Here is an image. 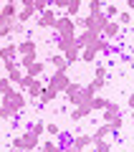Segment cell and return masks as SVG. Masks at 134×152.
I'll return each mask as SVG.
<instances>
[{
    "label": "cell",
    "instance_id": "6da1fadb",
    "mask_svg": "<svg viewBox=\"0 0 134 152\" xmlns=\"http://www.w3.org/2000/svg\"><path fill=\"white\" fill-rule=\"evenodd\" d=\"M3 104H5L13 114H18V112H23V109H25L28 102H25V94H20V91H15L13 86H8V91L3 94Z\"/></svg>",
    "mask_w": 134,
    "mask_h": 152
},
{
    "label": "cell",
    "instance_id": "7a4b0ae2",
    "mask_svg": "<svg viewBox=\"0 0 134 152\" xmlns=\"http://www.w3.org/2000/svg\"><path fill=\"white\" fill-rule=\"evenodd\" d=\"M38 142H41V137H38V134H33V132L28 129L25 134H20V137H15V140H13V150L31 152V150H36V147H38Z\"/></svg>",
    "mask_w": 134,
    "mask_h": 152
},
{
    "label": "cell",
    "instance_id": "3957f363",
    "mask_svg": "<svg viewBox=\"0 0 134 152\" xmlns=\"http://www.w3.org/2000/svg\"><path fill=\"white\" fill-rule=\"evenodd\" d=\"M53 31H56V36H76V23H74V18L61 15L58 20H56Z\"/></svg>",
    "mask_w": 134,
    "mask_h": 152
},
{
    "label": "cell",
    "instance_id": "277c9868",
    "mask_svg": "<svg viewBox=\"0 0 134 152\" xmlns=\"http://www.w3.org/2000/svg\"><path fill=\"white\" fill-rule=\"evenodd\" d=\"M68 84H71V79H68V76H66V71H53V76H51V79H48V84H46V86H48V89H53V91H63V89L66 86H68Z\"/></svg>",
    "mask_w": 134,
    "mask_h": 152
},
{
    "label": "cell",
    "instance_id": "5b68a950",
    "mask_svg": "<svg viewBox=\"0 0 134 152\" xmlns=\"http://www.w3.org/2000/svg\"><path fill=\"white\" fill-rule=\"evenodd\" d=\"M56 20H58V15H56V10H53V5H51V8H46V10H43V13H38V26H41V28H53L56 26Z\"/></svg>",
    "mask_w": 134,
    "mask_h": 152
},
{
    "label": "cell",
    "instance_id": "8992f818",
    "mask_svg": "<svg viewBox=\"0 0 134 152\" xmlns=\"http://www.w3.org/2000/svg\"><path fill=\"white\" fill-rule=\"evenodd\" d=\"M91 104L89 102H84V104H76L74 107V112H71V122H81V119H86V117H91Z\"/></svg>",
    "mask_w": 134,
    "mask_h": 152
},
{
    "label": "cell",
    "instance_id": "52a82bcc",
    "mask_svg": "<svg viewBox=\"0 0 134 152\" xmlns=\"http://www.w3.org/2000/svg\"><path fill=\"white\" fill-rule=\"evenodd\" d=\"M119 36H122V26H119L117 20H109L106 28L101 31V38H106V41H117Z\"/></svg>",
    "mask_w": 134,
    "mask_h": 152
},
{
    "label": "cell",
    "instance_id": "ba28073f",
    "mask_svg": "<svg viewBox=\"0 0 134 152\" xmlns=\"http://www.w3.org/2000/svg\"><path fill=\"white\" fill-rule=\"evenodd\" d=\"M96 38H101V36H96L94 31H86V28H84V33H79V36H76V41H74V43L79 46V48H84V46H91L94 41H96Z\"/></svg>",
    "mask_w": 134,
    "mask_h": 152
},
{
    "label": "cell",
    "instance_id": "9c48e42d",
    "mask_svg": "<svg viewBox=\"0 0 134 152\" xmlns=\"http://www.w3.org/2000/svg\"><path fill=\"white\" fill-rule=\"evenodd\" d=\"M15 56H18V46H15V41H13V43L0 46V61H15Z\"/></svg>",
    "mask_w": 134,
    "mask_h": 152
},
{
    "label": "cell",
    "instance_id": "30bf717a",
    "mask_svg": "<svg viewBox=\"0 0 134 152\" xmlns=\"http://www.w3.org/2000/svg\"><path fill=\"white\" fill-rule=\"evenodd\" d=\"M101 112H104V122H114L117 117H122V109L117 107V102H109Z\"/></svg>",
    "mask_w": 134,
    "mask_h": 152
},
{
    "label": "cell",
    "instance_id": "8fae6325",
    "mask_svg": "<svg viewBox=\"0 0 134 152\" xmlns=\"http://www.w3.org/2000/svg\"><path fill=\"white\" fill-rule=\"evenodd\" d=\"M74 41H76V36H58V38H56V51H58V53L68 51L71 46H76Z\"/></svg>",
    "mask_w": 134,
    "mask_h": 152
},
{
    "label": "cell",
    "instance_id": "7c38bea8",
    "mask_svg": "<svg viewBox=\"0 0 134 152\" xmlns=\"http://www.w3.org/2000/svg\"><path fill=\"white\" fill-rule=\"evenodd\" d=\"M79 91H81V84H79V81H71L68 86L63 89V94H66V99H68V104H74V107H76V96H79Z\"/></svg>",
    "mask_w": 134,
    "mask_h": 152
},
{
    "label": "cell",
    "instance_id": "4fadbf2b",
    "mask_svg": "<svg viewBox=\"0 0 134 152\" xmlns=\"http://www.w3.org/2000/svg\"><path fill=\"white\" fill-rule=\"evenodd\" d=\"M109 134H114V129H111V124H109V122H104V124H99L96 127V132H94V140H106Z\"/></svg>",
    "mask_w": 134,
    "mask_h": 152
},
{
    "label": "cell",
    "instance_id": "5bb4252c",
    "mask_svg": "<svg viewBox=\"0 0 134 152\" xmlns=\"http://www.w3.org/2000/svg\"><path fill=\"white\" fill-rule=\"evenodd\" d=\"M51 66H53V71H66L68 69V61L63 58V53H56V56H51Z\"/></svg>",
    "mask_w": 134,
    "mask_h": 152
},
{
    "label": "cell",
    "instance_id": "9a60e30c",
    "mask_svg": "<svg viewBox=\"0 0 134 152\" xmlns=\"http://www.w3.org/2000/svg\"><path fill=\"white\" fill-rule=\"evenodd\" d=\"M96 53H99V48H94V46H84L79 58H81V61H86V64H91V61H96Z\"/></svg>",
    "mask_w": 134,
    "mask_h": 152
},
{
    "label": "cell",
    "instance_id": "2e32d148",
    "mask_svg": "<svg viewBox=\"0 0 134 152\" xmlns=\"http://www.w3.org/2000/svg\"><path fill=\"white\" fill-rule=\"evenodd\" d=\"M18 53L20 56H33L36 53V41H20L18 43Z\"/></svg>",
    "mask_w": 134,
    "mask_h": 152
},
{
    "label": "cell",
    "instance_id": "e0dca14e",
    "mask_svg": "<svg viewBox=\"0 0 134 152\" xmlns=\"http://www.w3.org/2000/svg\"><path fill=\"white\" fill-rule=\"evenodd\" d=\"M56 96H58V91H53V89H48V86H43L38 102H41V104H51V102H56Z\"/></svg>",
    "mask_w": 134,
    "mask_h": 152
},
{
    "label": "cell",
    "instance_id": "ac0fdd59",
    "mask_svg": "<svg viewBox=\"0 0 134 152\" xmlns=\"http://www.w3.org/2000/svg\"><path fill=\"white\" fill-rule=\"evenodd\" d=\"M43 86H46V84H43L41 79H33V84L28 86V96H31V99H38V96H41V91H43Z\"/></svg>",
    "mask_w": 134,
    "mask_h": 152
},
{
    "label": "cell",
    "instance_id": "d6986e66",
    "mask_svg": "<svg viewBox=\"0 0 134 152\" xmlns=\"http://www.w3.org/2000/svg\"><path fill=\"white\" fill-rule=\"evenodd\" d=\"M89 145H94V137H89V134H76L74 137V147H79V150H86Z\"/></svg>",
    "mask_w": 134,
    "mask_h": 152
},
{
    "label": "cell",
    "instance_id": "ffe728a7",
    "mask_svg": "<svg viewBox=\"0 0 134 152\" xmlns=\"http://www.w3.org/2000/svg\"><path fill=\"white\" fill-rule=\"evenodd\" d=\"M46 71V61H36V64L31 66V69H25V74H31V76H36V79H41V74Z\"/></svg>",
    "mask_w": 134,
    "mask_h": 152
},
{
    "label": "cell",
    "instance_id": "44dd1931",
    "mask_svg": "<svg viewBox=\"0 0 134 152\" xmlns=\"http://www.w3.org/2000/svg\"><path fill=\"white\" fill-rule=\"evenodd\" d=\"M79 56H81V48H79V46H71L68 51H63V58L68 61V64H76V61H79Z\"/></svg>",
    "mask_w": 134,
    "mask_h": 152
},
{
    "label": "cell",
    "instance_id": "7402d4cb",
    "mask_svg": "<svg viewBox=\"0 0 134 152\" xmlns=\"http://www.w3.org/2000/svg\"><path fill=\"white\" fill-rule=\"evenodd\" d=\"M81 10V0H68V5H66V15L68 18H76Z\"/></svg>",
    "mask_w": 134,
    "mask_h": 152
},
{
    "label": "cell",
    "instance_id": "603a6c76",
    "mask_svg": "<svg viewBox=\"0 0 134 152\" xmlns=\"http://www.w3.org/2000/svg\"><path fill=\"white\" fill-rule=\"evenodd\" d=\"M33 15H36V10H33V8H20V10H18V15H15V20H20V23H28Z\"/></svg>",
    "mask_w": 134,
    "mask_h": 152
},
{
    "label": "cell",
    "instance_id": "cb8c5ba5",
    "mask_svg": "<svg viewBox=\"0 0 134 152\" xmlns=\"http://www.w3.org/2000/svg\"><path fill=\"white\" fill-rule=\"evenodd\" d=\"M89 104H91V109L96 112V109H104V107H106V104H109V99H104V96H99V94H94Z\"/></svg>",
    "mask_w": 134,
    "mask_h": 152
},
{
    "label": "cell",
    "instance_id": "d4e9b609",
    "mask_svg": "<svg viewBox=\"0 0 134 152\" xmlns=\"http://www.w3.org/2000/svg\"><path fill=\"white\" fill-rule=\"evenodd\" d=\"M94 152H111V142H106V140H94Z\"/></svg>",
    "mask_w": 134,
    "mask_h": 152
},
{
    "label": "cell",
    "instance_id": "484cf974",
    "mask_svg": "<svg viewBox=\"0 0 134 152\" xmlns=\"http://www.w3.org/2000/svg\"><path fill=\"white\" fill-rule=\"evenodd\" d=\"M58 147H61V150L74 147V137H71V134H58Z\"/></svg>",
    "mask_w": 134,
    "mask_h": 152
},
{
    "label": "cell",
    "instance_id": "4316f807",
    "mask_svg": "<svg viewBox=\"0 0 134 152\" xmlns=\"http://www.w3.org/2000/svg\"><path fill=\"white\" fill-rule=\"evenodd\" d=\"M51 3H53V0H33V10H36V13H43L46 8H51Z\"/></svg>",
    "mask_w": 134,
    "mask_h": 152
},
{
    "label": "cell",
    "instance_id": "83f0119b",
    "mask_svg": "<svg viewBox=\"0 0 134 152\" xmlns=\"http://www.w3.org/2000/svg\"><path fill=\"white\" fill-rule=\"evenodd\" d=\"M89 10H91V15L101 13L104 10V0H89Z\"/></svg>",
    "mask_w": 134,
    "mask_h": 152
},
{
    "label": "cell",
    "instance_id": "f1b7e54d",
    "mask_svg": "<svg viewBox=\"0 0 134 152\" xmlns=\"http://www.w3.org/2000/svg\"><path fill=\"white\" fill-rule=\"evenodd\" d=\"M33 64H36V53H33V56H23V58H20V69H23V71L31 69Z\"/></svg>",
    "mask_w": 134,
    "mask_h": 152
},
{
    "label": "cell",
    "instance_id": "f546056e",
    "mask_svg": "<svg viewBox=\"0 0 134 152\" xmlns=\"http://www.w3.org/2000/svg\"><path fill=\"white\" fill-rule=\"evenodd\" d=\"M28 129H31V132H33V134H38V137H41V134H43V132H46V124H43V122H33V124H31V127H28Z\"/></svg>",
    "mask_w": 134,
    "mask_h": 152
},
{
    "label": "cell",
    "instance_id": "4dcf8cb0",
    "mask_svg": "<svg viewBox=\"0 0 134 152\" xmlns=\"http://www.w3.org/2000/svg\"><path fill=\"white\" fill-rule=\"evenodd\" d=\"M117 23H119L122 28H124V26H129V23H132V13H129V10L119 13V20H117Z\"/></svg>",
    "mask_w": 134,
    "mask_h": 152
},
{
    "label": "cell",
    "instance_id": "1f68e13d",
    "mask_svg": "<svg viewBox=\"0 0 134 152\" xmlns=\"http://www.w3.org/2000/svg\"><path fill=\"white\" fill-rule=\"evenodd\" d=\"M101 13H104V15H106V18H109V20H111V18H117V15H119L117 5H104V10H101Z\"/></svg>",
    "mask_w": 134,
    "mask_h": 152
},
{
    "label": "cell",
    "instance_id": "d6a6232c",
    "mask_svg": "<svg viewBox=\"0 0 134 152\" xmlns=\"http://www.w3.org/2000/svg\"><path fill=\"white\" fill-rule=\"evenodd\" d=\"M0 119H15V114H13L5 104H0Z\"/></svg>",
    "mask_w": 134,
    "mask_h": 152
},
{
    "label": "cell",
    "instance_id": "836d02e7",
    "mask_svg": "<svg viewBox=\"0 0 134 152\" xmlns=\"http://www.w3.org/2000/svg\"><path fill=\"white\" fill-rule=\"evenodd\" d=\"M33 79H36V76H31V74H23V79H20V84H18V86L20 89H28L33 84Z\"/></svg>",
    "mask_w": 134,
    "mask_h": 152
},
{
    "label": "cell",
    "instance_id": "e575fe53",
    "mask_svg": "<svg viewBox=\"0 0 134 152\" xmlns=\"http://www.w3.org/2000/svg\"><path fill=\"white\" fill-rule=\"evenodd\" d=\"M89 86H91L94 91H99V89H104V86H106V79H94V81L89 84Z\"/></svg>",
    "mask_w": 134,
    "mask_h": 152
},
{
    "label": "cell",
    "instance_id": "d590c367",
    "mask_svg": "<svg viewBox=\"0 0 134 152\" xmlns=\"http://www.w3.org/2000/svg\"><path fill=\"white\" fill-rule=\"evenodd\" d=\"M46 132H48L51 137H58V134H61V129H58V124H46Z\"/></svg>",
    "mask_w": 134,
    "mask_h": 152
},
{
    "label": "cell",
    "instance_id": "8d00e7d4",
    "mask_svg": "<svg viewBox=\"0 0 134 152\" xmlns=\"http://www.w3.org/2000/svg\"><path fill=\"white\" fill-rule=\"evenodd\" d=\"M94 79H106V66H104V64L96 66V76H94Z\"/></svg>",
    "mask_w": 134,
    "mask_h": 152
},
{
    "label": "cell",
    "instance_id": "74e56055",
    "mask_svg": "<svg viewBox=\"0 0 134 152\" xmlns=\"http://www.w3.org/2000/svg\"><path fill=\"white\" fill-rule=\"evenodd\" d=\"M101 53L111 56V53H117V48H114V46H111V43H109V41H106V43H104V48H101Z\"/></svg>",
    "mask_w": 134,
    "mask_h": 152
},
{
    "label": "cell",
    "instance_id": "f35d334b",
    "mask_svg": "<svg viewBox=\"0 0 134 152\" xmlns=\"http://www.w3.org/2000/svg\"><path fill=\"white\" fill-rule=\"evenodd\" d=\"M8 86H13V84L8 81V79H0V96H3V94L8 91Z\"/></svg>",
    "mask_w": 134,
    "mask_h": 152
},
{
    "label": "cell",
    "instance_id": "ab89813d",
    "mask_svg": "<svg viewBox=\"0 0 134 152\" xmlns=\"http://www.w3.org/2000/svg\"><path fill=\"white\" fill-rule=\"evenodd\" d=\"M51 5H53V8H58V10H66V5H68V0H53Z\"/></svg>",
    "mask_w": 134,
    "mask_h": 152
},
{
    "label": "cell",
    "instance_id": "60d3db41",
    "mask_svg": "<svg viewBox=\"0 0 134 152\" xmlns=\"http://www.w3.org/2000/svg\"><path fill=\"white\" fill-rule=\"evenodd\" d=\"M20 8H33V0H20Z\"/></svg>",
    "mask_w": 134,
    "mask_h": 152
},
{
    "label": "cell",
    "instance_id": "b9f144b4",
    "mask_svg": "<svg viewBox=\"0 0 134 152\" xmlns=\"http://www.w3.org/2000/svg\"><path fill=\"white\" fill-rule=\"evenodd\" d=\"M127 104H129V109H134V91L129 94V102H127Z\"/></svg>",
    "mask_w": 134,
    "mask_h": 152
},
{
    "label": "cell",
    "instance_id": "7bdbcfd3",
    "mask_svg": "<svg viewBox=\"0 0 134 152\" xmlns=\"http://www.w3.org/2000/svg\"><path fill=\"white\" fill-rule=\"evenodd\" d=\"M127 8H129V10H134V0H127Z\"/></svg>",
    "mask_w": 134,
    "mask_h": 152
},
{
    "label": "cell",
    "instance_id": "ee69618b",
    "mask_svg": "<svg viewBox=\"0 0 134 152\" xmlns=\"http://www.w3.org/2000/svg\"><path fill=\"white\" fill-rule=\"evenodd\" d=\"M132 122H134V109H132Z\"/></svg>",
    "mask_w": 134,
    "mask_h": 152
},
{
    "label": "cell",
    "instance_id": "f6af8a7d",
    "mask_svg": "<svg viewBox=\"0 0 134 152\" xmlns=\"http://www.w3.org/2000/svg\"><path fill=\"white\" fill-rule=\"evenodd\" d=\"M132 64H134V53H132Z\"/></svg>",
    "mask_w": 134,
    "mask_h": 152
}]
</instances>
